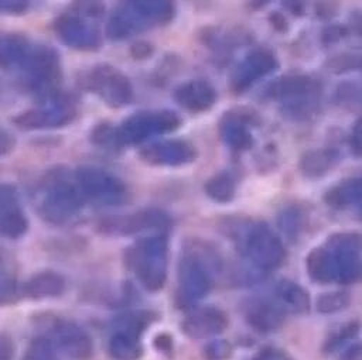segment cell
Wrapping results in <instances>:
<instances>
[{
    "label": "cell",
    "mask_w": 362,
    "mask_h": 360,
    "mask_svg": "<svg viewBox=\"0 0 362 360\" xmlns=\"http://www.w3.org/2000/svg\"><path fill=\"white\" fill-rule=\"evenodd\" d=\"M355 27H356L358 32H362V14L355 20Z\"/></svg>",
    "instance_id": "49"
},
{
    "label": "cell",
    "mask_w": 362,
    "mask_h": 360,
    "mask_svg": "<svg viewBox=\"0 0 362 360\" xmlns=\"http://www.w3.org/2000/svg\"><path fill=\"white\" fill-rule=\"evenodd\" d=\"M126 4L146 24H165L174 17V0H127Z\"/></svg>",
    "instance_id": "21"
},
{
    "label": "cell",
    "mask_w": 362,
    "mask_h": 360,
    "mask_svg": "<svg viewBox=\"0 0 362 360\" xmlns=\"http://www.w3.org/2000/svg\"><path fill=\"white\" fill-rule=\"evenodd\" d=\"M337 161V154L329 150H313L307 151L300 160V169L308 178H315L327 171Z\"/></svg>",
    "instance_id": "29"
},
{
    "label": "cell",
    "mask_w": 362,
    "mask_h": 360,
    "mask_svg": "<svg viewBox=\"0 0 362 360\" xmlns=\"http://www.w3.org/2000/svg\"><path fill=\"white\" fill-rule=\"evenodd\" d=\"M14 346L7 335H0V360H13Z\"/></svg>",
    "instance_id": "44"
},
{
    "label": "cell",
    "mask_w": 362,
    "mask_h": 360,
    "mask_svg": "<svg viewBox=\"0 0 362 360\" xmlns=\"http://www.w3.org/2000/svg\"><path fill=\"white\" fill-rule=\"evenodd\" d=\"M274 299L286 312L304 313L310 308L308 292L297 282L283 280L274 288Z\"/></svg>",
    "instance_id": "25"
},
{
    "label": "cell",
    "mask_w": 362,
    "mask_h": 360,
    "mask_svg": "<svg viewBox=\"0 0 362 360\" xmlns=\"http://www.w3.org/2000/svg\"><path fill=\"white\" fill-rule=\"evenodd\" d=\"M141 350L139 336L129 332L116 330L109 340V354L115 360H139Z\"/></svg>",
    "instance_id": "28"
},
{
    "label": "cell",
    "mask_w": 362,
    "mask_h": 360,
    "mask_svg": "<svg viewBox=\"0 0 362 360\" xmlns=\"http://www.w3.org/2000/svg\"><path fill=\"white\" fill-rule=\"evenodd\" d=\"M174 100L185 110L189 112H205L211 109L216 100V93L212 85L205 80L197 79L180 85L174 93Z\"/></svg>",
    "instance_id": "18"
},
{
    "label": "cell",
    "mask_w": 362,
    "mask_h": 360,
    "mask_svg": "<svg viewBox=\"0 0 362 360\" xmlns=\"http://www.w3.org/2000/svg\"><path fill=\"white\" fill-rule=\"evenodd\" d=\"M235 179L228 172H219L209 178L205 184L206 195L221 203L229 202L235 196Z\"/></svg>",
    "instance_id": "30"
},
{
    "label": "cell",
    "mask_w": 362,
    "mask_h": 360,
    "mask_svg": "<svg viewBox=\"0 0 362 360\" xmlns=\"http://www.w3.org/2000/svg\"><path fill=\"white\" fill-rule=\"evenodd\" d=\"M34 47L21 34H0V68L6 71L23 69Z\"/></svg>",
    "instance_id": "20"
},
{
    "label": "cell",
    "mask_w": 362,
    "mask_h": 360,
    "mask_svg": "<svg viewBox=\"0 0 362 360\" xmlns=\"http://www.w3.org/2000/svg\"><path fill=\"white\" fill-rule=\"evenodd\" d=\"M245 254L259 270L277 268L286 257L281 240L264 223L253 224L243 243Z\"/></svg>",
    "instance_id": "6"
},
{
    "label": "cell",
    "mask_w": 362,
    "mask_h": 360,
    "mask_svg": "<svg viewBox=\"0 0 362 360\" xmlns=\"http://www.w3.org/2000/svg\"><path fill=\"white\" fill-rule=\"evenodd\" d=\"M349 145L355 155L362 157V117L354 124L349 137Z\"/></svg>",
    "instance_id": "41"
},
{
    "label": "cell",
    "mask_w": 362,
    "mask_h": 360,
    "mask_svg": "<svg viewBox=\"0 0 362 360\" xmlns=\"http://www.w3.org/2000/svg\"><path fill=\"white\" fill-rule=\"evenodd\" d=\"M219 133L223 143L236 151L249 148L253 141L246 120L239 114H226L221 121Z\"/></svg>",
    "instance_id": "24"
},
{
    "label": "cell",
    "mask_w": 362,
    "mask_h": 360,
    "mask_svg": "<svg viewBox=\"0 0 362 360\" xmlns=\"http://www.w3.org/2000/svg\"><path fill=\"white\" fill-rule=\"evenodd\" d=\"M144 28H146V24L124 3L110 14L106 24V35L110 40L119 41V40H126Z\"/></svg>",
    "instance_id": "22"
},
{
    "label": "cell",
    "mask_w": 362,
    "mask_h": 360,
    "mask_svg": "<svg viewBox=\"0 0 362 360\" xmlns=\"http://www.w3.org/2000/svg\"><path fill=\"white\" fill-rule=\"evenodd\" d=\"M349 304V296L344 291H332L322 294L317 301V308L320 312L332 313L346 308Z\"/></svg>",
    "instance_id": "34"
},
{
    "label": "cell",
    "mask_w": 362,
    "mask_h": 360,
    "mask_svg": "<svg viewBox=\"0 0 362 360\" xmlns=\"http://www.w3.org/2000/svg\"><path fill=\"white\" fill-rule=\"evenodd\" d=\"M28 0H0V14L17 16L25 13Z\"/></svg>",
    "instance_id": "40"
},
{
    "label": "cell",
    "mask_w": 362,
    "mask_h": 360,
    "mask_svg": "<svg viewBox=\"0 0 362 360\" xmlns=\"http://www.w3.org/2000/svg\"><path fill=\"white\" fill-rule=\"evenodd\" d=\"M85 86L112 107L126 106L133 99V86L129 78L107 64L93 66L85 76Z\"/></svg>",
    "instance_id": "4"
},
{
    "label": "cell",
    "mask_w": 362,
    "mask_h": 360,
    "mask_svg": "<svg viewBox=\"0 0 362 360\" xmlns=\"http://www.w3.org/2000/svg\"><path fill=\"white\" fill-rule=\"evenodd\" d=\"M18 298V287L14 278L0 271V305L13 304Z\"/></svg>",
    "instance_id": "39"
},
{
    "label": "cell",
    "mask_w": 362,
    "mask_h": 360,
    "mask_svg": "<svg viewBox=\"0 0 362 360\" xmlns=\"http://www.w3.org/2000/svg\"><path fill=\"white\" fill-rule=\"evenodd\" d=\"M284 6L294 14H301L304 10V0H284Z\"/></svg>",
    "instance_id": "46"
},
{
    "label": "cell",
    "mask_w": 362,
    "mask_h": 360,
    "mask_svg": "<svg viewBox=\"0 0 362 360\" xmlns=\"http://www.w3.org/2000/svg\"><path fill=\"white\" fill-rule=\"evenodd\" d=\"M277 62L272 52L264 49H257L250 52L236 68L232 75V89L236 93L245 92L260 78L273 72Z\"/></svg>",
    "instance_id": "14"
},
{
    "label": "cell",
    "mask_w": 362,
    "mask_h": 360,
    "mask_svg": "<svg viewBox=\"0 0 362 360\" xmlns=\"http://www.w3.org/2000/svg\"><path fill=\"white\" fill-rule=\"evenodd\" d=\"M143 161L158 167H180L195 160L197 151L192 144L184 140H163L147 144L141 148Z\"/></svg>",
    "instance_id": "12"
},
{
    "label": "cell",
    "mask_w": 362,
    "mask_h": 360,
    "mask_svg": "<svg viewBox=\"0 0 362 360\" xmlns=\"http://www.w3.org/2000/svg\"><path fill=\"white\" fill-rule=\"evenodd\" d=\"M247 1H249V6L252 8H260V7L266 6L270 0H247Z\"/></svg>",
    "instance_id": "48"
},
{
    "label": "cell",
    "mask_w": 362,
    "mask_h": 360,
    "mask_svg": "<svg viewBox=\"0 0 362 360\" xmlns=\"http://www.w3.org/2000/svg\"><path fill=\"white\" fill-rule=\"evenodd\" d=\"M16 145V140L10 131L0 127V155L8 154Z\"/></svg>",
    "instance_id": "43"
},
{
    "label": "cell",
    "mask_w": 362,
    "mask_h": 360,
    "mask_svg": "<svg viewBox=\"0 0 362 360\" xmlns=\"http://www.w3.org/2000/svg\"><path fill=\"white\" fill-rule=\"evenodd\" d=\"M151 320V313L148 312H130L119 316L117 330L129 332L133 335H140Z\"/></svg>",
    "instance_id": "32"
},
{
    "label": "cell",
    "mask_w": 362,
    "mask_h": 360,
    "mask_svg": "<svg viewBox=\"0 0 362 360\" xmlns=\"http://www.w3.org/2000/svg\"><path fill=\"white\" fill-rule=\"evenodd\" d=\"M170 219L168 216L158 209H147L139 213H134L124 222V230L127 233L137 232H153V233H164L168 227Z\"/></svg>",
    "instance_id": "27"
},
{
    "label": "cell",
    "mask_w": 362,
    "mask_h": 360,
    "mask_svg": "<svg viewBox=\"0 0 362 360\" xmlns=\"http://www.w3.org/2000/svg\"><path fill=\"white\" fill-rule=\"evenodd\" d=\"M252 360H291V359L280 349L263 347L253 356Z\"/></svg>",
    "instance_id": "42"
},
{
    "label": "cell",
    "mask_w": 362,
    "mask_h": 360,
    "mask_svg": "<svg viewBox=\"0 0 362 360\" xmlns=\"http://www.w3.org/2000/svg\"><path fill=\"white\" fill-rule=\"evenodd\" d=\"M358 215H359V217L362 219V203L358 205Z\"/></svg>",
    "instance_id": "50"
},
{
    "label": "cell",
    "mask_w": 362,
    "mask_h": 360,
    "mask_svg": "<svg viewBox=\"0 0 362 360\" xmlns=\"http://www.w3.org/2000/svg\"><path fill=\"white\" fill-rule=\"evenodd\" d=\"M76 184L83 196L103 205H120L126 199L124 184L109 171L95 165L79 167Z\"/></svg>",
    "instance_id": "5"
},
{
    "label": "cell",
    "mask_w": 362,
    "mask_h": 360,
    "mask_svg": "<svg viewBox=\"0 0 362 360\" xmlns=\"http://www.w3.org/2000/svg\"><path fill=\"white\" fill-rule=\"evenodd\" d=\"M228 318L223 311L215 306H202L192 309L182 322V330L194 337L204 339L216 336L225 330Z\"/></svg>",
    "instance_id": "16"
},
{
    "label": "cell",
    "mask_w": 362,
    "mask_h": 360,
    "mask_svg": "<svg viewBox=\"0 0 362 360\" xmlns=\"http://www.w3.org/2000/svg\"><path fill=\"white\" fill-rule=\"evenodd\" d=\"M301 215L303 213L297 208L286 209L279 217V224H280L281 230H284V233H287L290 236L297 234V232L301 229V224H303Z\"/></svg>",
    "instance_id": "36"
},
{
    "label": "cell",
    "mask_w": 362,
    "mask_h": 360,
    "mask_svg": "<svg viewBox=\"0 0 362 360\" xmlns=\"http://www.w3.org/2000/svg\"><path fill=\"white\" fill-rule=\"evenodd\" d=\"M74 7L83 18H99L105 13L103 0H74Z\"/></svg>",
    "instance_id": "37"
},
{
    "label": "cell",
    "mask_w": 362,
    "mask_h": 360,
    "mask_svg": "<svg viewBox=\"0 0 362 360\" xmlns=\"http://www.w3.org/2000/svg\"><path fill=\"white\" fill-rule=\"evenodd\" d=\"M318 83L303 75L281 78L270 88V95L281 100L284 107L291 113L310 112L318 99Z\"/></svg>",
    "instance_id": "8"
},
{
    "label": "cell",
    "mask_w": 362,
    "mask_h": 360,
    "mask_svg": "<svg viewBox=\"0 0 362 360\" xmlns=\"http://www.w3.org/2000/svg\"><path fill=\"white\" fill-rule=\"evenodd\" d=\"M307 271L318 284L362 281V234L337 233L307 257Z\"/></svg>",
    "instance_id": "1"
},
{
    "label": "cell",
    "mask_w": 362,
    "mask_h": 360,
    "mask_svg": "<svg viewBox=\"0 0 362 360\" xmlns=\"http://www.w3.org/2000/svg\"><path fill=\"white\" fill-rule=\"evenodd\" d=\"M74 110L66 103H54L44 107H34L17 114L13 121L23 130H48L68 124L74 119Z\"/></svg>",
    "instance_id": "13"
},
{
    "label": "cell",
    "mask_w": 362,
    "mask_h": 360,
    "mask_svg": "<svg viewBox=\"0 0 362 360\" xmlns=\"http://www.w3.org/2000/svg\"><path fill=\"white\" fill-rule=\"evenodd\" d=\"M211 288V274L206 264L195 256H188L180 264L177 304L191 308L201 301Z\"/></svg>",
    "instance_id": "9"
},
{
    "label": "cell",
    "mask_w": 362,
    "mask_h": 360,
    "mask_svg": "<svg viewBox=\"0 0 362 360\" xmlns=\"http://www.w3.org/2000/svg\"><path fill=\"white\" fill-rule=\"evenodd\" d=\"M324 202L334 209H346L362 203V178L345 179L324 193Z\"/></svg>",
    "instance_id": "23"
},
{
    "label": "cell",
    "mask_w": 362,
    "mask_h": 360,
    "mask_svg": "<svg viewBox=\"0 0 362 360\" xmlns=\"http://www.w3.org/2000/svg\"><path fill=\"white\" fill-rule=\"evenodd\" d=\"M23 71L31 89L49 95L59 79V58L54 49L47 47L34 48Z\"/></svg>",
    "instance_id": "10"
},
{
    "label": "cell",
    "mask_w": 362,
    "mask_h": 360,
    "mask_svg": "<svg viewBox=\"0 0 362 360\" xmlns=\"http://www.w3.org/2000/svg\"><path fill=\"white\" fill-rule=\"evenodd\" d=\"M55 346L69 359L88 360L92 354L90 336L76 323L62 320L54 329Z\"/></svg>",
    "instance_id": "15"
},
{
    "label": "cell",
    "mask_w": 362,
    "mask_h": 360,
    "mask_svg": "<svg viewBox=\"0 0 362 360\" xmlns=\"http://www.w3.org/2000/svg\"><path fill=\"white\" fill-rule=\"evenodd\" d=\"M64 278L54 271H42L33 275L24 285V292L33 299L55 298L64 292Z\"/></svg>",
    "instance_id": "26"
},
{
    "label": "cell",
    "mask_w": 362,
    "mask_h": 360,
    "mask_svg": "<svg viewBox=\"0 0 362 360\" xmlns=\"http://www.w3.org/2000/svg\"><path fill=\"white\" fill-rule=\"evenodd\" d=\"M57 37L69 48L79 51H95L100 47L102 38L96 28L88 24L76 13H65L54 21Z\"/></svg>",
    "instance_id": "11"
},
{
    "label": "cell",
    "mask_w": 362,
    "mask_h": 360,
    "mask_svg": "<svg viewBox=\"0 0 362 360\" xmlns=\"http://www.w3.org/2000/svg\"><path fill=\"white\" fill-rule=\"evenodd\" d=\"M358 329H359V326L356 322H348L345 325H341L339 328H337L335 330H332L328 335V337L325 339V343H324V350L327 353L339 350L348 340H351L352 337L356 336Z\"/></svg>",
    "instance_id": "31"
},
{
    "label": "cell",
    "mask_w": 362,
    "mask_h": 360,
    "mask_svg": "<svg viewBox=\"0 0 362 360\" xmlns=\"http://www.w3.org/2000/svg\"><path fill=\"white\" fill-rule=\"evenodd\" d=\"M83 193L78 184L74 185L68 179L52 181L41 202V212L44 217L52 223H61L71 219L82 206Z\"/></svg>",
    "instance_id": "7"
},
{
    "label": "cell",
    "mask_w": 362,
    "mask_h": 360,
    "mask_svg": "<svg viewBox=\"0 0 362 360\" xmlns=\"http://www.w3.org/2000/svg\"><path fill=\"white\" fill-rule=\"evenodd\" d=\"M28 227L27 217L14 188L0 185V233L6 237H20Z\"/></svg>",
    "instance_id": "17"
},
{
    "label": "cell",
    "mask_w": 362,
    "mask_h": 360,
    "mask_svg": "<svg viewBox=\"0 0 362 360\" xmlns=\"http://www.w3.org/2000/svg\"><path fill=\"white\" fill-rule=\"evenodd\" d=\"M232 354V346L226 340H212L204 349L206 360H226Z\"/></svg>",
    "instance_id": "38"
},
{
    "label": "cell",
    "mask_w": 362,
    "mask_h": 360,
    "mask_svg": "<svg viewBox=\"0 0 362 360\" xmlns=\"http://www.w3.org/2000/svg\"><path fill=\"white\" fill-rule=\"evenodd\" d=\"M325 37H327V41L331 42V41H335V40H339L341 37L345 35V30L342 27H331L325 31Z\"/></svg>",
    "instance_id": "47"
},
{
    "label": "cell",
    "mask_w": 362,
    "mask_h": 360,
    "mask_svg": "<svg viewBox=\"0 0 362 360\" xmlns=\"http://www.w3.org/2000/svg\"><path fill=\"white\" fill-rule=\"evenodd\" d=\"M284 315L286 311L276 299H256L247 306L246 320L255 330L267 333L283 325Z\"/></svg>",
    "instance_id": "19"
},
{
    "label": "cell",
    "mask_w": 362,
    "mask_h": 360,
    "mask_svg": "<svg viewBox=\"0 0 362 360\" xmlns=\"http://www.w3.org/2000/svg\"><path fill=\"white\" fill-rule=\"evenodd\" d=\"M339 360H362V343H352L348 346Z\"/></svg>",
    "instance_id": "45"
},
{
    "label": "cell",
    "mask_w": 362,
    "mask_h": 360,
    "mask_svg": "<svg viewBox=\"0 0 362 360\" xmlns=\"http://www.w3.org/2000/svg\"><path fill=\"white\" fill-rule=\"evenodd\" d=\"M90 140L93 144L96 145H115V144H120L119 141V134H117V128H115L113 126H110L109 123H102L98 124L92 133H90Z\"/></svg>",
    "instance_id": "35"
},
{
    "label": "cell",
    "mask_w": 362,
    "mask_h": 360,
    "mask_svg": "<svg viewBox=\"0 0 362 360\" xmlns=\"http://www.w3.org/2000/svg\"><path fill=\"white\" fill-rule=\"evenodd\" d=\"M127 261L146 289H160L167 280L168 241L165 233H153L139 240L129 250Z\"/></svg>",
    "instance_id": "2"
},
{
    "label": "cell",
    "mask_w": 362,
    "mask_h": 360,
    "mask_svg": "<svg viewBox=\"0 0 362 360\" xmlns=\"http://www.w3.org/2000/svg\"><path fill=\"white\" fill-rule=\"evenodd\" d=\"M181 126V117L173 110L139 112L117 127L120 144H139L151 136L165 134Z\"/></svg>",
    "instance_id": "3"
},
{
    "label": "cell",
    "mask_w": 362,
    "mask_h": 360,
    "mask_svg": "<svg viewBox=\"0 0 362 360\" xmlns=\"http://www.w3.org/2000/svg\"><path fill=\"white\" fill-rule=\"evenodd\" d=\"M21 360H57L55 346L45 337L34 339L28 344Z\"/></svg>",
    "instance_id": "33"
}]
</instances>
